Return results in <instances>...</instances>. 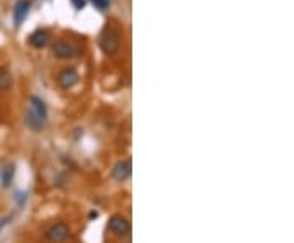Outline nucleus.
Masks as SVG:
<instances>
[{
	"mask_svg": "<svg viewBox=\"0 0 294 243\" xmlns=\"http://www.w3.org/2000/svg\"><path fill=\"white\" fill-rule=\"evenodd\" d=\"M28 105L30 106H28L26 111V124L35 132H39L44 128L46 121H48V106L38 96H31Z\"/></svg>",
	"mask_w": 294,
	"mask_h": 243,
	"instance_id": "nucleus-1",
	"label": "nucleus"
},
{
	"mask_svg": "<svg viewBox=\"0 0 294 243\" xmlns=\"http://www.w3.org/2000/svg\"><path fill=\"white\" fill-rule=\"evenodd\" d=\"M98 44H100V49L103 51L106 56L116 54L119 49V46H121L119 31L116 30L115 26L106 25L103 30H101L100 36H98Z\"/></svg>",
	"mask_w": 294,
	"mask_h": 243,
	"instance_id": "nucleus-2",
	"label": "nucleus"
},
{
	"mask_svg": "<svg viewBox=\"0 0 294 243\" xmlns=\"http://www.w3.org/2000/svg\"><path fill=\"white\" fill-rule=\"evenodd\" d=\"M80 53H82L80 48L76 43H72V41L59 39L53 46V54L58 59H74L77 56H80Z\"/></svg>",
	"mask_w": 294,
	"mask_h": 243,
	"instance_id": "nucleus-3",
	"label": "nucleus"
},
{
	"mask_svg": "<svg viewBox=\"0 0 294 243\" xmlns=\"http://www.w3.org/2000/svg\"><path fill=\"white\" fill-rule=\"evenodd\" d=\"M69 235H71V228L65 222H56L44 232V238L51 243H60L67 240Z\"/></svg>",
	"mask_w": 294,
	"mask_h": 243,
	"instance_id": "nucleus-4",
	"label": "nucleus"
},
{
	"mask_svg": "<svg viewBox=\"0 0 294 243\" xmlns=\"http://www.w3.org/2000/svg\"><path fill=\"white\" fill-rule=\"evenodd\" d=\"M78 80H80V75H78V72L74 67H65L58 74V83L64 90H69V88L76 87Z\"/></svg>",
	"mask_w": 294,
	"mask_h": 243,
	"instance_id": "nucleus-5",
	"label": "nucleus"
},
{
	"mask_svg": "<svg viewBox=\"0 0 294 243\" xmlns=\"http://www.w3.org/2000/svg\"><path fill=\"white\" fill-rule=\"evenodd\" d=\"M108 230L118 237H124L131 232V224L126 217L116 214V216H111V219L108 221Z\"/></svg>",
	"mask_w": 294,
	"mask_h": 243,
	"instance_id": "nucleus-6",
	"label": "nucleus"
},
{
	"mask_svg": "<svg viewBox=\"0 0 294 243\" xmlns=\"http://www.w3.org/2000/svg\"><path fill=\"white\" fill-rule=\"evenodd\" d=\"M131 173H133V165H131V158H124V160L118 162L113 167V171H111V176L119 181V183H124L131 178Z\"/></svg>",
	"mask_w": 294,
	"mask_h": 243,
	"instance_id": "nucleus-7",
	"label": "nucleus"
},
{
	"mask_svg": "<svg viewBox=\"0 0 294 243\" xmlns=\"http://www.w3.org/2000/svg\"><path fill=\"white\" fill-rule=\"evenodd\" d=\"M30 8H31L30 0H18L15 7H13V25L20 26L21 23L26 20L28 13H30Z\"/></svg>",
	"mask_w": 294,
	"mask_h": 243,
	"instance_id": "nucleus-8",
	"label": "nucleus"
},
{
	"mask_svg": "<svg viewBox=\"0 0 294 243\" xmlns=\"http://www.w3.org/2000/svg\"><path fill=\"white\" fill-rule=\"evenodd\" d=\"M49 43V33L46 30H36L30 36V44L36 49H43Z\"/></svg>",
	"mask_w": 294,
	"mask_h": 243,
	"instance_id": "nucleus-9",
	"label": "nucleus"
},
{
	"mask_svg": "<svg viewBox=\"0 0 294 243\" xmlns=\"http://www.w3.org/2000/svg\"><path fill=\"white\" fill-rule=\"evenodd\" d=\"M13 87V75L8 67H0V92H7Z\"/></svg>",
	"mask_w": 294,
	"mask_h": 243,
	"instance_id": "nucleus-10",
	"label": "nucleus"
},
{
	"mask_svg": "<svg viewBox=\"0 0 294 243\" xmlns=\"http://www.w3.org/2000/svg\"><path fill=\"white\" fill-rule=\"evenodd\" d=\"M13 176H15V167H13L12 163H10V165H7L5 168H3V170H2V176H0L3 188H8V186H12Z\"/></svg>",
	"mask_w": 294,
	"mask_h": 243,
	"instance_id": "nucleus-11",
	"label": "nucleus"
},
{
	"mask_svg": "<svg viewBox=\"0 0 294 243\" xmlns=\"http://www.w3.org/2000/svg\"><path fill=\"white\" fill-rule=\"evenodd\" d=\"M90 2L95 5L97 8H100V10H106V8L110 7V0H90Z\"/></svg>",
	"mask_w": 294,
	"mask_h": 243,
	"instance_id": "nucleus-12",
	"label": "nucleus"
},
{
	"mask_svg": "<svg viewBox=\"0 0 294 243\" xmlns=\"http://www.w3.org/2000/svg\"><path fill=\"white\" fill-rule=\"evenodd\" d=\"M71 2L77 10H80V8H83V5H85V0H71Z\"/></svg>",
	"mask_w": 294,
	"mask_h": 243,
	"instance_id": "nucleus-13",
	"label": "nucleus"
},
{
	"mask_svg": "<svg viewBox=\"0 0 294 243\" xmlns=\"http://www.w3.org/2000/svg\"><path fill=\"white\" fill-rule=\"evenodd\" d=\"M98 217V212H90V219H97Z\"/></svg>",
	"mask_w": 294,
	"mask_h": 243,
	"instance_id": "nucleus-14",
	"label": "nucleus"
}]
</instances>
